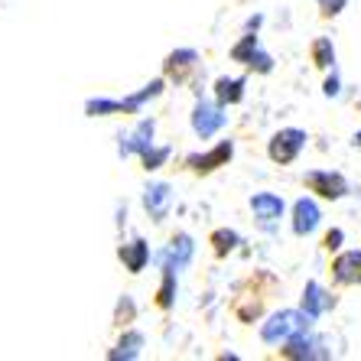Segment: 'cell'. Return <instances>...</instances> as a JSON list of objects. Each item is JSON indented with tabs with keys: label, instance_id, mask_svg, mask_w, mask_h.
Wrapping results in <instances>:
<instances>
[{
	"label": "cell",
	"instance_id": "obj_1",
	"mask_svg": "<svg viewBox=\"0 0 361 361\" xmlns=\"http://www.w3.org/2000/svg\"><path fill=\"white\" fill-rule=\"evenodd\" d=\"M310 329H312V316L306 310H280L261 326V338L267 345H283L293 336H300V332H310Z\"/></svg>",
	"mask_w": 361,
	"mask_h": 361
},
{
	"label": "cell",
	"instance_id": "obj_2",
	"mask_svg": "<svg viewBox=\"0 0 361 361\" xmlns=\"http://www.w3.org/2000/svg\"><path fill=\"white\" fill-rule=\"evenodd\" d=\"M228 124V114H225V104L221 101H209V98H199L192 108V130L195 137L209 140Z\"/></svg>",
	"mask_w": 361,
	"mask_h": 361
},
{
	"label": "cell",
	"instance_id": "obj_3",
	"mask_svg": "<svg viewBox=\"0 0 361 361\" xmlns=\"http://www.w3.org/2000/svg\"><path fill=\"white\" fill-rule=\"evenodd\" d=\"M192 254H195V244L189 235H176L173 241L163 247V251L153 254V261L160 264V270H176V274H183L189 264H192Z\"/></svg>",
	"mask_w": 361,
	"mask_h": 361
},
{
	"label": "cell",
	"instance_id": "obj_4",
	"mask_svg": "<svg viewBox=\"0 0 361 361\" xmlns=\"http://www.w3.org/2000/svg\"><path fill=\"white\" fill-rule=\"evenodd\" d=\"M306 130H300V127H283L280 134H274V140H270L267 153L274 163H293L296 157L302 153V147H306Z\"/></svg>",
	"mask_w": 361,
	"mask_h": 361
},
{
	"label": "cell",
	"instance_id": "obj_5",
	"mask_svg": "<svg viewBox=\"0 0 361 361\" xmlns=\"http://www.w3.org/2000/svg\"><path fill=\"white\" fill-rule=\"evenodd\" d=\"M251 212H254V219L261 221L264 231H274L280 225V219H283L286 202L277 192H257V195H251Z\"/></svg>",
	"mask_w": 361,
	"mask_h": 361
},
{
	"label": "cell",
	"instance_id": "obj_6",
	"mask_svg": "<svg viewBox=\"0 0 361 361\" xmlns=\"http://www.w3.org/2000/svg\"><path fill=\"white\" fill-rule=\"evenodd\" d=\"M283 355L286 358H332V352L326 348V338L319 336H312V332H300V336H293L290 342H283Z\"/></svg>",
	"mask_w": 361,
	"mask_h": 361
},
{
	"label": "cell",
	"instance_id": "obj_7",
	"mask_svg": "<svg viewBox=\"0 0 361 361\" xmlns=\"http://www.w3.org/2000/svg\"><path fill=\"white\" fill-rule=\"evenodd\" d=\"M306 185H310V192L322 195V199H342L348 192L345 176L342 173H332V169H310L306 173Z\"/></svg>",
	"mask_w": 361,
	"mask_h": 361
},
{
	"label": "cell",
	"instance_id": "obj_8",
	"mask_svg": "<svg viewBox=\"0 0 361 361\" xmlns=\"http://www.w3.org/2000/svg\"><path fill=\"white\" fill-rule=\"evenodd\" d=\"M153 134H157V121L153 118H143L140 124L130 130V134H121V147H118V153L121 157H140L143 150H150L153 147Z\"/></svg>",
	"mask_w": 361,
	"mask_h": 361
},
{
	"label": "cell",
	"instance_id": "obj_9",
	"mask_svg": "<svg viewBox=\"0 0 361 361\" xmlns=\"http://www.w3.org/2000/svg\"><path fill=\"white\" fill-rule=\"evenodd\" d=\"M169 205H173V189L166 183H150L143 189V209L150 212L153 221H163L169 215Z\"/></svg>",
	"mask_w": 361,
	"mask_h": 361
},
{
	"label": "cell",
	"instance_id": "obj_10",
	"mask_svg": "<svg viewBox=\"0 0 361 361\" xmlns=\"http://www.w3.org/2000/svg\"><path fill=\"white\" fill-rule=\"evenodd\" d=\"M319 219H322V215H319V205H316L312 199H306V195H302V199L293 202V231L300 238L312 235V231L319 228Z\"/></svg>",
	"mask_w": 361,
	"mask_h": 361
},
{
	"label": "cell",
	"instance_id": "obj_11",
	"mask_svg": "<svg viewBox=\"0 0 361 361\" xmlns=\"http://www.w3.org/2000/svg\"><path fill=\"white\" fill-rule=\"evenodd\" d=\"M231 153H235V143H231V140H221L215 150H209V153H192V157H189L185 163H189L195 173H209V169L225 166V163L231 160Z\"/></svg>",
	"mask_w": 361,
	"mask_h": 361
},
{
	"label": "cell",
	"instance_id": "obj_12",
	"mask_svg": "<svg viewBox=\"0 0 361 361\" xmlns=\"http://www.w3.org/2000/svg\"><path fill=\"white\" fill-rule=\"evenodd\" d=\"M118 254H121V261H124V267L130 270V274H140V270L153 261L150 244L140 241V238H137V241H130V244H124V247H121Z\"/></svg>",
	"mask_w": 361,
	"mask_h": 361
},
{
	"label": "cell",
	"instance_id": "obj_13",
	"mask_svg": "<svg viewBox=\"0 0 361 361\" xmlns=\"http://www.w3.org/2000/svg\"><path fill=\"white\" fill-rule=\"evenodd\" d=\"M332 274L338 283H361V251H345L342 257H336Z\"/></svg>",
	"mask_w": 361,
	"mask_h": 361
},
{
	"label": "cell",
	"instance_id": "obj_14",
	"mask_svg": "<svg viewBox=\"0 0 361 361\" xmlns=\"http://www.w3.org/2000/svg\"><path fill=\"white\" fill-rule=\"evenodd\" d=\"M160 92H163V78H153L150 85H143L140 92H134V94H127V98H121V114H137V111H140L147 101L160 98Z\"/></svg>",
	"mask_w": 361,
	"mask_h": 361
},
{
	"label": "cell",
	"instance_id": "obj_15",
	"mask_svg": "<svg viewBox=\"0 0 361 361\" xmlns=\"http://www.w3.org/2000/svg\"><path fill=\"white\" fill-rule=\"evenodd\" d=\"M329 306H332V300H329L326 290H322L316 280H312V283H306V290H302V310L310 312L312 319H319Z\"/></svg>",
	"mask_w": 361,
	"mask_h": 361
},
{
	"label": "cell",
	"instance_id": "obj_16",
	"mask_svg": "<svg viewBox=\"0 0 361 361\" xmlns=\"http://www.w3.org/2000/svg\"><path fill=\"white\" fill-rule=\"evenodd\" d=\"M140 348H143V336H140V332H124V336H121V342H118V348H111V352H108V358L111 361L140 358Z\"/></svg>",
	"mask_w": 361,
	"mask_h": 361
},
{
	"label": "cell",
	"instance_id": "obj_17",
	"mask_svg": "<svg viewBox=\"0 0 361 361\" xmlns=\"http://www.w3.org/2000/svg\"><path fill=\"white\" fill-rule=\"evenodd\" d=\"M215 98L221 104H238L244 98V78H219L215 82Z\"/></svg>",
	"mask_w": 361,
	"mask_h": 361
},
{
	"label": "cell",
	"instance_id": "obj_18",
	"mask_svg": "<svg viewBox=\"0 0 361 361\" xmlns=\"http://www.w3.org/2000/svg\"><path fill=\"white\" fill-rule=\"evenodd\" d=\"M85 114H88V118H108V114H121V98H88Z\"/></svg>",
	"mask_w": 361,
	"mask_h": 361
},
{
	"label": "cell",
	"instance_id": "obj_19",
	"mask_svg": "<svg viewBox=\"0 0 361 361\" xmlns=\"http://www.w3.org/2000/svg\"><path fill=\"white\" fill-rule=\"evenodd\" d=\"M312 62H316L319 68H332V66H336V46H332V39L319 36V39L312 42Z\"/></svg>",
	"mask_w": 361,
	"mask_h": 361
},
{
	"label": "cell",
	"instance_id": "obj_20",
	"mask_svg": "<svg viewBox=\"0 0 361 361\" xmlns=\"http://www.w3.org/2000/svg\"><path fill=\"white\" fill-rule=\"evenodd\" d=\"M195 62H199V52L195 49H176V52H169L166 72H185V68H192Z\"/></svg>",
	"mask_w": 361,
	"mask_h": 361
},
{
	"label": "cell",
	"instance_id": "obj_21",
	"mask_svg": "<svg viewBox=\"0 0 361 361\" xmlns=\"http://www.w3.org/2000/svg\"><path fill=\"white\" fill-rule=\"evenodd\" d=\"M261 49V42H257V33H244V39L238 42L235 49H231V59L235 62H244V66H247V62L254 59V52Z\"/></svg>",
	"mask_w": 361,
	"mask_h": 361
},
{
	"label": "cell",
	"instance_id": "obj_22",
	"mask_svg": "<svg viewBox=\"0 0 361 361\" xmlns=\"http://www.w3.org/2000/svg\"><path fill=\"white\" fill-rule=\"evenodd\" d=\"M169 153H173V150H169V147H157V143H153L150 150H143V153H140L143 169H147V173H153V169H160L163 163L169 160Z\"/></svg>",
	"mask_w": 361,
	"mask_h": 361
},
{
	"label": "cell",
	"instance_id": "obj_23",
	"mask_svg": "<svg viewBox=\"0 0 361 361\" xmlns=\"http://www.w3.org/2000/svg\"><path fill=\"white\" fill-rule=\"evenodd\" d=\"M176 270H163V286H160V296H157V302H160L163 310H169L173 306V300H176Z\"/></svg>",
	"mask_w": 361,
	"mask_h": 361
},
{
	"label": "cell",
	"instance_id": "obj_24",
	"mask_svg": "<svg viewBox=\"0 0 361 361\" xmlns=\"http://www.w3.org/2000/svg\"><path fill=\"white\" fill-rule=\"evenodd\" d=\"M212 244H215V254H219V257H225L228 251H235V247H238V231L221 228V231H215V235H212Z\"/></svg>",
	"mask_w": 361,
	"mask_h": 361
},
{
	"label": "cell",
	"instance_id": "obj_25",
	"mask_svg": "<svg viewBox=\"0 0 361 361\" xmlns=\"http://www.w3.org/2000/svg\"><path fill=\"white\" fill-rule=\"evenodd\" d=\"M247 66L257 68V72H270V68H274V59H270V56H267L264 49H257V52H254V59L247 62Z\"/></svg>",
	"mask_w": 361,
	"mask_h": 361
},
{
	"label": "cell",
	"instance_id": "obj_26",
	"mask_svg": "<svg viewBox=\"0 0 361 361\" xmlns=\"http://www.w3.org/2000/svg\"><path fill=\"white\" fill-rule=\"evenodd\" d=\"M322 92H326V98H336L338 92H342V85H338V75L332 72V75L326 78V85H322Z\"/></svg>",
	"mask_w": 361,
	"mask_h": 361
},
{
	"label": "cell",
	"instance_id": "obj_27",
	"mask_svg": "<svg viewBox=\"0 0 361 361\" xmlns=\"http://www.w3.org/2000/svg\"><path fill=\"white\" fill-rule=\"evenodd\" d=\"M342 231H338V228H332V231H329V235H326V247H329V251H338V247H342Z\"/></svg>",
	"mask_w": 361,
	"mask_h": 361
},
{
	"label": "cell",
	"instance_id": "obj_28",
	"mask_svg": "<svg viewBox=\"0 0 361 361\" xmlns=\"http://www.w3.org/2000/svg\"><path fill=\"white\" fill-rule=\"evenodd\" d=\"M261 23H264L261 13H257V17H251V20H247V33H257V26H261Z\"/></svg>",
	"mask_w": 361,
	"mask_h": 361
},
{
	"label": "cell",
	"instance_id": "obj_29",
	"mask_svg": "<svg viewBox=\"0 0 361 361\" xmlns=\"http://www.w3.org/2000/svg\"><path fill=\"white\" fill-rule=\"evenodd\" d=\"M355 147H361V130H358V134H355Z\"/></svg>",
	"mask_w": 361,
	"mask_h": 361
}]
</instances>
